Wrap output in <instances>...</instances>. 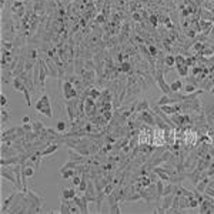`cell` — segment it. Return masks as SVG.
Returning a JSON list of instances; mask_svg holds the SVG:
<instances>
[{"label": "cell", "instance_id": "obj_1", "mask_svg": "<svg viewBox=\"0 0 214 214\" xmlns=\"http://www.w3.org/2000/svg\"><path fill=\"white\" fill-rule=\"evenodd\" d=\"M36 110L39 111V113H41V114H44L46 117H49V119H51L53 117V113H51V106H50V99L49 96L46 94V93H43V96H41L40 99H39V101L36 103Z\"/></svg>", "mask_w": 214, "mask_h": 214}, {"label": "cell", "instance_id": "obj_2", "mask_svg": "<svg viewBox=\"0 0 214 214\" xmlns=\"http://www.w3.org/2000/svg\"><path fill=\"white\" fill-rule=\"evenodd\" d=\"M13 87L16 89V90H19V91H22L23 94H25V97H26V104L30 107L32 106V99H30V90L27 89V86H26L25 83L22 82L19 77H14V80H13Z\"/></svg>", "mask_w": 214, "mask_h": 214}, {"label": "cell", "instance_id": "obj_3", "mask_svg": "<svg viewBox=\"0 0 214 214\" xmlns=\"http://www.w3.org/2000/svg\"><path fill=\"white\" fill-rule=\"evenodd\" d=\"M63 94H64V99L66 100H70V99H76L77 94H79V91L73 87V83L70 82V80H67L63 84Z\"/></svg>", "mask_w": 214, "mask_h": 214}, {"label": "cell", "instance_id": "obj_4", "mask_svg": "<svg viewBox=\"0 0 214 214\" xmlns=\"http://www.w3.org/2000/svg\"><path fill=\"white\" fill-rule=\"evenodd\" d=\"M204 116L207 117V123L211 126L214 123V103L204 107Z\"/></svg>", "mask_w": 214, "mask_h": 214}, {"label": "cell", "instance_id": "obj_5", "mask_svg": "<svg viewBox=\"0 0 214 214\" xmlns=\"http://www.w3.org/2000/svg\"><path fill=\"white\" fill-rule=\"evenodd\" d=\"M141 120L144 121V123H147L148 126H154L156 124V120H154V113H148L147 110L146 111H141Z\"/></svg>", "mask_w": 214, "mask_h": 214}, {"label": "cell", "instance_id": "obj_6", "mask_svg": "<svg viewBox=\"0 0 214 214\" xmlns=\"http://www.w3.org/2000/svg\"><path fill=\"white\" fill-rule=\"evenodd\" d=\"M60 193H61V200H73L76 197V190L74 189H60Z\"/></svg>", "mask_w": 214, "mask_h": 214}, {"label": "cell", "instance_id": "obj_7", "mask_svg": "<svg viewBox=\"0 0 214 214\" xmlns=\"http://www.w3.org/2000/svg\"><path fill=\"white\" fill-rule=\"evenodd\" d=\"M207 186H208V179H207V177H203V179L197 183V191L198 193H204Z\"/></svg>", "mask_w": 214, "mask_h": 214}, {"label": "cell", "instance_id": "obj_8", "mask_svg": "<svg viewBox=\"0 0 214 214\" xmlns=\"http://www.w3.org/2000/svg\"><path fill=\"white\" fill-rule=\"evenodd\" d=\"M53 60V59H51ZM51 60L50 59H46L44 61L47 63V67H49V70H50V76H53V77H57L59 74H57V67H56V64H53L51 63Z\"/></svg>", "mask_w": 214, "mask_h": 214}, {"label": "cell", "instance_id": "obj_9", "mask_svg": "<svg viewBox=\"0 0 214 214\" xmlns=\"http://www.w3.org/2000/svg\"><path fill=\"white\" fill-rule=\"evenodd\" d=\"M164 69H168V67H173L176 64V56H171V54H168V56H166L164 57Z\"/></svg>", "mask_w": 214, "mask_h": 214}, {"label": "cell", "instance_id": "obj_10", "mask_svg": "<svg viewBox=\"0 0 214 214\" xmlns=\"http://www.w3.org/2000/svg\"><path fill=\"white\" fill-rule=\"evenodd\" d=\"M57 148H59V144H50L49 147H47V150H43V151H41V156H43V157L50 156V154H51V153H54Z\"/></svg>", "mask_w": 214, "mask_h": 214}, {"label": "cell", "instance_id": "obj_11", "mask_svg": "<svg viewBox=\"0 0 214 214\" xmlns=\"http://www.w3.org/2000/svg\"><path fill=\"white\" fill-rule=\"evenodd\" d=\"M133 110H134V111H146V110H148V103L146 100H143V101L139 103V106L133 107Z\"/></svg>", "mask_w": 214, "mask_h": 214}, {"label": "cell", "instance_id": "obj_12", "mask_svg": "<svg viewBox=\"0 0 214 214\" xmlns=\"http://www.w3.org/2000/svg\"><path fill=\"white\" fill-rule=\"evenodd\" d=\"M132 66H130V63H127V61H123L121 64H120V72H123V73H132Z\"/></svg>", "mask_w": 214, "mask_h": 214}, {"label": "cell", "instance_id": "obj_13", "mask_svg": "<svg viewBox=\"0 0 214 214\" xmlns=\"http://www.w3.org/2000/svg\"><path fill=\"white\" fill-rule=\"evenodd\" d=\"M166 104H171V103H170V97H168L167 94H164L161 99L157 101V106H160V107H161V106H166Z\"/></svg>", "mask_w": 214, "mask_h": 214}, {"label": "cell", "instance_id": "obj_14", "mask_svg": "<svg viewBox=\"0 0 214 214\" xmlns=\"http://www.w3.org/2000/svg\"><path fill=\"white\" fill-rule=\"evenodd\" d=\"M156 189H157V196H158V197H163V193H164V186H163V181H157Z\"/></svg>", "mask_w": 214, "mask_h": 214}, {"label": "cell", "instance_id": "obj_15", "mask_svg": "<svg viewBox=\"0 0 214 214\" xmlns=\"http://www.w3.org/2000/svg\"><path fill=\"white\" fill-rule=\"evenodd\" d=\"M181 87H183L181 80H176V82H173L171 84H170V89H171V91H179Z\"/></svg>", "mask_w": 214, "mask_h": 214}, {"label": "cell", "instance_id": "obj_16", "mask_svg": "<svg viewBox=\"0 0 214 214\" xmlns=\"http://www.w3.org/2000/svg\"><path fill=\"white\" fill-rule=\"evenodd\" d=\"M189 69H190V67L187 66V64H183V66L177 67V70H179V74H180V76H183V77L189 74Z\"/></svg>", "mask_w": 214, "mask_h": 214}, {"label": "cell", "instance_id": "obj_17", "mask_svg": "<svg viewBox=\"0 0 214 214\" xmlns=\"http://www.w3.org/2000/svg\"><path fill=\"white\" fill-rule=\"evenodd\" d=\"M100 96H101V91L96 90V89H91V90H89V97H91V99H99Z\"/></svg>", "mask_w": 214, "mask_h": 214}, {"label": "cell", "instance_id": "obj_18", "mask_svg": "<svg viewBox=\"0 0 214 214\" xmlns=\"http://www.w3.org/2000/svg\"><path fill=\"white\" fill-rule=\"evenodd\" d=\"M7 119H10V113L4 110V107H3V110H1V124L4 126L6 121H7Z\"/></svg>", "mask_w": 214, "mask_h": 214}, {"label": "cell", "instance_id": "obj_19", "mask_svg": "<svg viewBox=\"0 0 214 214\" xmlns=\"http://www.w3.org/2000/svg\"><path fill=\"white\" fill-rule=\"evenodd\" d=\"M66 121H63V120H60V121H59L57 123V126H56V130H57V132H60V133H63L64 132V130H66Z\"/></svg>", "mask_w": 214, "mask_h": 214}, {"label": "cell", "instance_id": "obj_20", "mask_svg": "<svg viewBox=\"0 0 214 214\" xmlns=\"http://www.w3.org/2000/svg\"><path fill=\"white\" fill-rule=\"evenodd\" d=\"M176 64H177V67L186 64V57L184 56H176Z\"/></svg>", "mask_w": 214, "mask_h": 214}, {"label": "cell", "instance_id": "obj_21", "mask_svg": "<svg viewBox=\"0 0 214 214\" xmlns=\"http://www.w3.org/2000/svg\"><path fill=\"white\" fill-rule=\"evenodd\" d=\"M80 183H82V179H80V177H77V176H73V177H72V184H73V187H79Z\"/></svg>", "mask_w": 214, "mask_h": 214}, {"label": "cell", "instance_id": "obj_22", "mask_svg": "<svg viewBox=\"0 0 214 214\" xmlns=\"http://www.w3.org/2000/svg\"><path fill=\"white\" fill-rule=\"evenodd\" d=\"M184 90H186V93H187V94H190V93H194V91H196V86H194V84H187V86L184 87Z\"/></svg>", "mask_w": 214, "mask_h": 214}, {"label": "cell", "instance_id": "obj_23", "mask_svg": "<svg viewBox=\"0 0 214 214\" xmlns=\"http://www.w3.org/2000/svg\"><path fill=\"white\" fill-rule=\"evenodd\" d=\"M196 61H197V57H189V59H186V64L187 66H193V64H196Z\"/></svg>", "mask_w": 214, "mask_h": 214}, {"label": "cell", "instance_id": "obj_24", "mask_svg": "<svg viewBox=\"0 0 214 214\" xmlns=\"http://www.w3.org/2000/svg\"><path fill=\"white\" fill-rule=\"evenodd\" d=\"M204 47H206V46H204L203 43H196V44H194V49L197 50L198 53H200V51H203V50H204Z\"/></svg>", "mask_w": 214, "mask_h": 214}, {"label": "cell", "instance_id": "obj_25", "mask_svg": "<svg viewBox=\"0 0 214 214\" xmlns=\"http://www.w3.org/2000/svg\"><path fill=\"white\" fill-rule=\"evenodd\" d=\"M148 51L151 53V56H157V53H158V51H157V49L154 47V46H148Z\"/></svg>", "mask_w": 214, "mask_h": 214}, {"label": "cell", "instance_id": "obj_26", "mask_svg": "<svg viewBox=\"0 0 214 214\" xmlns=\"http://www.w3.org/2000/svg\"><path fill=\"white\" fill-rule=\"evenodd\" d=\"M150 22H151V25L156 26L157 23H158V17L154 16V14H153V16H150Z\"/></svg>", "mask_w": 214, "mask_h": 214}, {"label": "cell", "instance_id": "obj_27", "mask_svg": "<svg viewBox=\"0 0 214 214\" xmlns=\"http://www.w3.org/2000/svg\"><path fill=\"white\" fill-rule=\"evenodd\" d=\"M1 107H6V104H7V99H6V96L4 94H1Z\"/></svg>", "mask_w": 214, "mask_h": 214}, {"label": "cell", "instance_id": "obj_28", "mask_svg": "<svg viewBox=\"0 0 214 214\" xmlns=\"http://www.w3.org/2000/svg\"><path fill=\"white\" fill-rule=\"evenodd\" d=\"M96 22H99V23H101V22H104V14H100V16H97V19H96Z\"/></svg>", "mask_w": 214, "mask_h": 214}, {"label": "cell", "instance_id": "obj_29", "mask_svg": "<svg viewBox=\"0 0 214 214\" xmlns=\"http://www.w3.org/2000/svg\"><path fill=\"white\" fill-rule=\"evenodd\" d=\"M29 120H30V119H29V117H25V119H23V123H27V121H29Z\"/></svg>", "mask_w": 214, "mask_h": 214}, {"label": "cell", "instance_id": "obj_30", "mask_svg": "<svg viewBox=\"0 0 214 214\" xmlns=\"http://www.w3.org/2000/svg\"><path fill=\"white\" fill-rule=\"evenodd\" d=\"M211 93H213V94H214V86H213V87H211Z\"/></svg>", "mask_w": 214, "mask_h": 214}]
</instances>
